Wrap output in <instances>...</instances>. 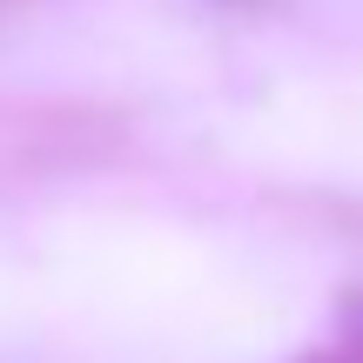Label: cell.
Listing matches in <instances>:
<instances>
[{
	"mask_svg": "<svg viewBox=\"0 0 363 363\" xmlns=\"http://www.w3.org/2000/svg\"><path fill=\"white\" fill-rule=\"evenodd\" d=\"M303 363H363V303H350L337 343H330V350H316V357H303Z\"/></svg>",
	"mask_w": 363,
	"mask_h": 363,
	"instance_id": "6da1fadb",
	"label": "cell"
}]
</instances>
